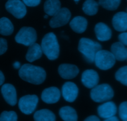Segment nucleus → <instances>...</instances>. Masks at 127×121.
I'll use <instances>...</instances> for the list:
<instances>
[{"mask_svg":"<svg viewBox=\"0 0 127 121\" xmlns=\"http://www.w3.org/2000/svg\"><path fill=\"white\" fill-rule=\"evenodd\" d=\"M14 31V26L11 21L7 17L0 19V34L9 36Z\"/></svg>","mask_w":127,"mask_h":121,"instance_id":"24","label":"nucleus"},{"mask_svg":"<svg viewBox=\"0 0 127 121\" xmlns=\"http://www.w3.org/2000/svg\"><path fill=\"white\" fill-rule=\"evenodd\" d=\"M20 78L34 84H42L46 78V72L43 68L31 64H24L19 71Z\"/></svg>","mask_w":127,"mask_h":121,"instance_id":"1","label":"nucleus"},{"mask_svg":"<svg viewBox=\"0 0 127 121\" xmlns=\"http://www.w3.org/2000/svg\"></svg>","mask_w":127,"mask_h":121,"instance_id":"39","label":"nucleus"},{"mask_svg":"<svg viewBox=\"0 0 127 121\" xmlns=\"http://www.w3.org/2000/svg\"><path fill=\"white\" fill-rule=\"evenodd\" d=\"M43 53L51 60H56L60 54V45L57 38L53 32L45 35L41 44Z\"/></svg>","mask_w":127,"mask_h":121,"instance_id":"2","label":"nucleus"},{"mask_svg":"<svg viewBox=\"0 0 127 121\" xmlns=\"http://www.w3.org/2000/svg\"><path fill=\"white\" fill-rule=\"evenodd\" d=\"M117 109L114 102H107L97 108V113L99 116L102 119H107L110 117L115 116L117 114Z\"/></svg>","mask_w":127,"mask_h":121,"instance_id":"15","label":"nucleus"},{"mask_svg":"<svg viewBox=\"0 0 127 121\" xmlns=\"http://www.w3.org/2000/svg\"><path fill=\"white\" fill-rule=\"evenodd\" d=\"M115 60L116 59L112 52L100 50L95 53L94 62L95 65L100 70H107L114 67Z\"/></svg>","mask_w":127,"mask_h":121,"instance_id":"5","label":"nucleus"},{"mask_svg":"<svg viewBox=\"0 0 127 121\" xmlns=\"http://www.w3.org/2000/svg\"><path fill=\"white\" fill-rule=\"evenodd\" d=\"M7 49V42L6 39L0 38V55L6 52Z\"/></svg>","mask_w":127,"mask_h":121,"instance_id":"30","label":"nucleus"},{"mask_svg":"<svg viewBox=\"0 0 127 121\" xmlns=\"http://www.w3.org/2000/svg\"><path fill=\"white\" fill-rule=\"evenodd\" d=\"M121 0H99V4L105 9L114 11L119 7Z\"/></svg>","mask_w":127,"mask_h":121,"instance_id":"26","label":"nucleus"},{"mask_svg":"<svg viewBox=\"0 0 127 121\" xmlns=\"http://www.w3.org/2000/svg\"><path fill=\"white\" fill-rule=\"evenodd\" d=\"M104 120L105 121H119V119L116 116H113L110 117V118L105 119Z\"/></svg>","mask_w":127,"mask_h":121,"instance_id":"34","label":"nucleus"},{"mask_svg":"<svg viewBox=\"0 0 127 121\" xmlns=\"http://www.w3.org/2000/svg\"><path fill=\"white\" fill-rule=\"evenodd\" d=\"M78 67L74 65L64 63L58 67V73L60 77L64 79H73L79 73Z\"/></svg>","mask_w":127,"mask_h":121,"instance_id":"14","label":"nucleus"},{"mask_svg":"<svg viewBox=\"0 0 127 121\" xmlns=\"http://www.w3.org/2000/svg\"><path fill=\"white\" fill-rule=\"evenodd\" d=\"M119 116L122 121H127V101L123 102L119 106Z\"/></svg>","mask_w":127,"mask_h":121,"instance_id":"29","label":"nucleus"},{"mask_svg":"<svg viewBox=\"0 0 127 121\" xmlns=\"http://www.w3.org/2000/svg\"><path fill=\"white\" fill-rule=\"evenodd\" d=\"M69 26L74 32L78 34H81L86 30L88 26V21L84 17L76 16L71 21Z\"/></svg>","mask_w":127,"mask_h":121,"instance_id":"18","label":"nucleus"},{"mask_svg":"<svg viewBox=\"0 0 127 121\" xmlns=\"http://www.w3.org/2000/svg\"><path fill=\"white\" fill-rule=\"evenodd\" d=\"M111 52L117 60L124 61L127 59V48L122 42L113 43L111 46Z\"/></svg>","mask_w":127,"mask_h":121,"instance_id":"19","label":"nucleus"},{"mask_svg":"<svg viewBox=\"0 0 127 121\" xmlns=\"http://www.w3.org/2000/svg\"><path fill=\"white\" fill-rule=\"evenodd\" d=\"M59 114L63 121H76L78 120L76 111L70 106H64L61 108L59 111Z\"/></svg>","mask_w":127,"mask_h":121,"instance_id":"21","label":"nucleus"},{"mask_svg":"<svg viewBox=\"0 0 127 121\" xmlns=\"http://www.w3.org/2000/svg\"><path fill=\"white\" fill-rule=\"evenodd\" d=\"M74 1H75V2H78V1H79V0H74Z\"/></svg>","mask_w":127,"mask_h":121,"instance_id":"38","label":"nucleus"},{"mask_svg":"<svg viewBox=\"0 0 127 121\" xmlns=\"http://www.w3.org/2000/svg\"><path fill=\"white\" fill-rule=\"evenodd\" d=\"M102 49V45L97 42L88 38H81L78 44V50L83 54L87 62H94L95 53Z\"/></svg>","mask_w":127,"mask_h":121,"instance_id":"3","label":"nucleus"},{"mask_svg":"<svg viewBox=\"0 0 127 121\" xmlns=\"http://www.w3.org/2000/svg\"><path fill=\"white\" fill-rule=\"evenodd\" d=\"M1 93L6 103L11 106L17 103V93L14 86L11 84H4L1 88Z\"/></svg>","mask_w":127,"mask_h":121,"instance_id":"13","label":"nucleus"},{"mask_svg":"<svg viewBox=\"0 0 127 121\" xmlns=\"http://www.w3.org/2000/svg\"><path fill=\"white\" fill-rule=\"evenodd\" d=\"M99 9V4L94 0H86L83 5V10L84 13L89 16L96 14Z\"/></svg>","mask_w":127,"mask_h":121,"instance_id":"25","label":"nucleus"},{"mask_svg":"<svg viewBox=\"0 0 127 121\" xmlns=\"http://www.w3.org/2000/svg\"><path fill=\"white\" fill-rule=\"evenodd\" d=\"M60 91L57 87H50L45 89L42 93V101L47 104L57 103L60 98Z\"/></svg>","mask_w":127,"mask_h":121,"instance_id":"12","label":"nucleus"},{"mask_svg":"<svg viewBox=\"0 0 127 121\" xmlns=\"http://www.w3.org/2000/svg\"><path fill=\"white\" fill-rule=\"evenodd\" d=\"M95 35L97 39L100 41H107L112 37V31L108 26L103 22L97 23L95 26Z\"/></svg>","mask_w":127,"mask_h":121,"instance_id":"17","label":"nucleus"},{"mask_svg":"<svg viewBox=\"0 0 127 121\" xmlns=\"http://www.w3.org/2000/svg\"><path fill=\"white\" fill-rule=\"evenodd\" d=\"M81 81L84 86L91 89L99 83V75L94 70H87L82 74Z\"/></svg>","mask_w":127,"mask_h":121,"instance_id":"10","label":"nucleus"},{"mask_svg":"<svg viewBox=\"0 0 127 121\" xmlns=\"http://www.w3.org/2000/svg\"><path fill=\"white\" fill-rule=\"evenodd\" d=\"M61 8L59 0H47L44 4V11L48 16H53Z\"/></svg>","mask_w":127,"mask_h":121,"instance_id":"22","label":"nucleus"},{"mask_svg":"<svg viewBox=\"0 0 127 121\" xmlns=\"http://www.w3.org/2000/svg\"><path fill=\"white\" fill-rule=\"evenodd\" d=\"M44 17H45V18H47V17H48V15H45V16H44Z\"/></svg>","mask_w":127,"mask_h":121,"instance_id":"37","label":"nucleus"},{"mask_svg":"<svg viewBox=\"0 0 127 121\" xmlns=\"http://www.w3.org/2000/svg\"><path fill=\"white\" fill-rule=\"evenodd\" d=\"M5 7L9 12L17 19L23 18L27 13L26 5L20 0H8Z\"/></svg>","mask_w":127,"mask_h":121,"instance_id":"9","label":"nucleus"},{"mask_svg":"<svg viewBox=\"0 0 127 121\" xmlns=\"http://www.w3.org/2000/svg\"><path fill=\"white\" fill-rule=\"evenodd\" d=\"M114 92L112 87L108 84L97 85L91 91V98L96 103H103L112 99Z\"/></svg>","mask_w":127,"mask_h":121,"instance_id":"4","label":"nucleus"},{"mask_svg":"<svg viewBox=\"0 0 127 121\" xmlns=\"http://www.w3.org/2000/svg\"><path fill=\"white\" fill-rule=\"evenodd\" d=\"M4 76L3 73H2L1 71H0V86L2 85L3 83L4 82Z\"/></svg>","mask_w":127,"mask_h":121,"instance_id":"35","label":"nucleus"},{"mask_svg":"<svg viewBox=\"0 0 127 121\" xmlns=\"http://www.w3.org/2000/svg\"><path fill=\"white\" fill-rule=\"evenodd\" d=\"M38 103V98L36 95H26L19 101V108L22 113L31 114L36 109Z\"/></svg>","mask_w":127,"mask_h":121,"instance_id":"7","label":"nucleus"},{"mask_svg":"<svg viewBox=\"0 0 127 121\" xmlns=\"http://www.w3.org/2000/svg\"><path fill=\"white\" fill-rule=\"evenodd\" d=\"M14 67L16 69H18V68H21V65H20V63L19 62H16L13 64Z\"/></svg>","mask_w":127,"mask_h":121,"instance_id":"36","label":"nucleus"},{"mask_svg":"<svg viewBox=\"0 0 127 121\" xmlns=\"http://www.w3.org/2000/svg\"><path fill=\"white\" fill-rule=\"evenodd\" d=\"M62 94L66 101H74L78 95V88L76 84L72 82H66L62 86Z\"/></svg>","mask_w":127,"mask_h":121,"instance_id":"11","label":"nucleus"},{"mask_svg":"<svg viewBox=\"0 0 127 121\" xmlns=\"http://www.w3.org/2000/svg\"><path fill=\"white\" fill-rule=\"evenodd\" d=\"M71 16L70 11L66 7L60 9L59 11L55 14L50 21V26L52 28L62 27L69 22Z\"/></svg>","mask_w":127,"mask_h":121,"instance_id":"8","label":"nucleus"},{"mask_svg":"<svg viewBox=\"0 0 127 121\" xmlns=\"http://www.w3.org/2000/svg\"><path fill=\"white\" fill-rule=\"evenodd\" d=\"M36 121H55L56 116L54 113L48 109H41L35 113L33 115Z\"/></svg>","mask_w":127,"mask_h":121,"instance_id":"23","label":"nucleus"},{"mask_svg":"<svg viewBox=\"0 0 127 121\" xmlns=\"http://www.w3.org/2000/svg\"><path fill=\"white\" fill-rule=\"evenodd\" d=\"M17 115L14 111H3L0 115V121H16Z\"/></svg>","mask_w":127,"mask_h":121,"instance_id":"28","label":"nucleus"},{"mask_svg":"<svg viewBox=\"0 0 127 121\" xmlns=\"http://www.w3.org/2000/svg\"><path fill=\"white\" fill-rule=\"evenodd\" d=\"M100 119L96 116H91L85 119V121H99Z\"/></svg>","mask_w":127,"mask_h":121,"instance_id":"33","label":"nucleus"},{"mask_svg":"<svg viewBox=\"0 0 127 121\" xmlns=\"http://www.w3.org/2000/svg\"><path fill=\"white\" fill-rule=\"evenodd\" d=\"M115 79L127 86V66L122 67L118 70L115 73Z\"/></svg>","mask_w":127,"mask_h":121,"instance_id":"27","label":"nucleus"},{"mask_svg":"<svg viewBox=\"0 0 127 121\" xmlns=\"http://www.w3.org/2000/svg\"><path fill=\"white\" fill-rule=\"evenodd\" d=\"M37 32L31 27H23L19 30L15 37V40L18 43L30 46L37 40Z\"/></svg>","mask_w":127,"mask_h":121,"instance_id":"6","label":"nucleus"},{"mask_svg":"<svg viewBox=\"0 0 127 121\" xmlns=\"http://www.w3.org/2000/svg\"><path fill=\"white\" fill-rule=\"evenodd\" d=\"M112 25L114 29L119 32L127 31V13L119 12L115 14L112 19Z\"/></svg>","mask_w":127,"mask_h":121,"instance_id":"16","label":"nucleus"},{"mask_svg":"<svg viewBox=\"0 0 127 121\" xmlns=\"http://www.w3.org/2000/svg\"><path fill=\"white\" fill-rule=\"evenodd\" d=\"M23 2L27 6L34 7L37 6L40 3L41 0H22Z\"/></svg>","mask_w":127,"mask_h":121,"instance_id":"31","label":"nucleus"},{"mask_svg":"<svg viewBox=\"0 0 127 121\" xmlns=\"http://www.w3.org/2000/svg\"><path fill=\"white\" fill-rule=\"evenodd\" d=\"M119 39L120 42L127 45V32H123L119 36Z\"/></svg>","mask_w":127,"mask_h":121,"instance_id":"32","label":"nucleus"},{"mask_svg":"<svg viewBox=\"0 0 127 121\" xmlns=\"http://www.w3.org/2000/svg\"><path fill=\"white\" fill-rule=\"evenodd\" d=\"M42 53H43V52H42L41 46L35 42L34 43L29 46V48L26 56V60L28 62H32L39 59L42 57Z\"/></svg>","mask_w":127,"mask_h":121,"instance_id":"20","label":"nucleus"}]
</instances>
